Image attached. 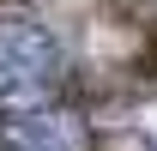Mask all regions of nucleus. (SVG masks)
Masks as SVG:
<instances>
[{
	"instance_id": "obj_1",
	"label": "nucleus",
	"mask_w": 157,
	"mask_h": 151,
	"mask_svg": "<svg viewBox=\"0 0 157 151\" xmlns=\"http://www.w3.org/2000/svg\"><path fill=\"white\" fill-rule=\"evenodd\" d=\"M67 73V55L48 24L30 12H0V103H48Z\"/></svg>"
},
{
	"instance_id": "obj_2",
	"label": "nucleus",
	"mask_w": 157,
	"mask_h": 151,
	"mask_svg": "<svg viewBox=\"0 0 157 151\" xmlns=\"http://www.w3.org/2000/svg\"><path fill=\"white\" fill-rule=\"evenodd\" d=\"M0 151H91V133L55 103H18L0 121Z\"/></svg>"
}]
</instances>
